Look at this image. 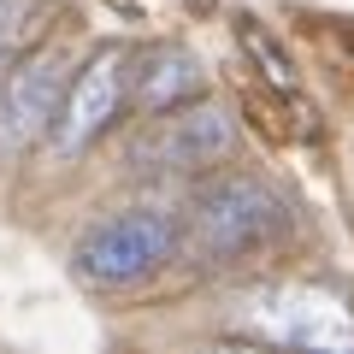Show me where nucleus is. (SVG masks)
Instances as JSON below:
<instances>
[{"instance_id":"nucleus-1","label":"nucleus","mask_w":354,"mask_h":354,"mask_svg":"<svg viewBox=\"0 0 354 354\" xmlns=\"http://www.w3.org/2000/svg\"><path fill=\"white\" fill-rule=\"evenodd\" d=\"M295 230V213L272 183L260 177H213L189 201L183 218V248L195 266H242L254 254L278 248Z\"/></svg>"},{"instance_id":"nucleus-2","label":"nucleus","mask_w":354,"mask_h":354,"mask_svg":"<svg viewBox=\"0 0 354 354\" xmlns=\"http://www.w3.org/2000/svg\"><path fill=\"white\" fill-rule=\"evenodd\" d=\"M177 248H183V225L171 213L130 207V213L95 218L77 236L71 266H77V278L95 283V290H130V283H148L153 272H165Z\"/></svg>"},{"instance_id":"nucleus-3","label":"nucleus","mask_w":354,"mask_h":354,"mask_svg":"<svg viewBox=\"0 0 354 354\" xmlns=\"http://www.w3.org/2000/svg\"><path fill=\"white\" fill-rule=\"evenodd\" d=\"M248 330L283 348H354V307L330 283H266L248 295Z\"/></svg>"},{"instance_id":"nucleus-4","label":"nucleus","mask_w":354,"mask_h":354,"mask_svg":"<svg viewBox=\"0 0 354 354\" xmlns=\"http://www.w3.org/2000/svg\"><path fill=\"white\" fill-rule=\"evenodd\" d=\"M230 148H236V124H230L225 106L183 101V106L153 113V124L130 142V165L148 171V177H183V171H207V165H218Z\"/></svg>"},{"instance_id":"nucleus-5","label":"nucleus","mask_w":354,"mask_h":354,"mask_svg":"<svg viewBox=\"0 0 354 354\" xmlns=\"http://www.w3.org/2000/svg\"><path fill=\"white\" fill-rule=\"evenodd\" d=\"M65 101V53L36 48L12 53L0 65V160L24 153L36 136H48Z\"/></svg>"},{"instance_id":"nucleus-6","label":"nucleus","mask_w":354,"mask_h":354,"mask_svg":"<svg viewBox=\"0 0 354 354\" xmlns=\"http://www.w3.org/2000/svg\"><path fill=\"white\" fill-rule=\"evenodd\" d=\"M124 95H130V59H124V48L88 53V65L71 71V83H65V101H59V118H53L48 142L59 153H83L88 142L118 118Z\"/></svg>"},{"instance_id":"nucleus-7","label":"nucleus","mask_w":354,"mask_h":354,"mask_svg":"<svg viewBox=\"0 0 354 354\" xmlns=\"http://www.w3.org/2000/svg\"><path fill=\"white\" fill-rule=\"evenodd\" d=\"M201 59H195L189 48H148L136 59V71H130V101L142 106V113H165V106H183L201 95Z\"/></svg>"},{"instance_id":"nucleus-8","label":"nucleus","mask_w":354,"mask_h":354,"mask_svg":"<svg viewBox=\"0 0 354 354\" xmlns=\"http://www.w3.org/2000/svg\"><path fill=\"white\" fill-rule=\"evenodd\" d=\"M12 59V0H0V65Z\"/></svg>"}]
</instances>
